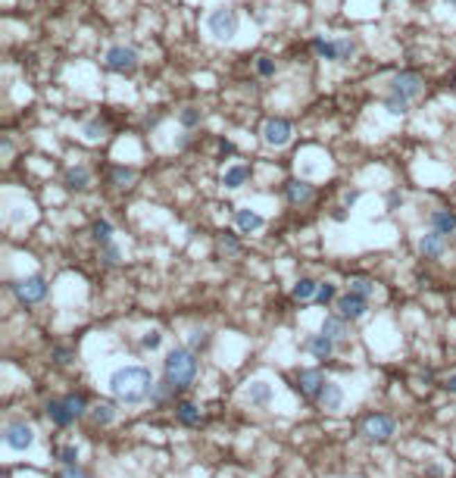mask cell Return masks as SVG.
<instances>
[{"label":"cell","mask_w":456,"mask_h":478,"mask_svg":"<svg viewBox=\"0 0 456 478\" xmlns=\"http://www.w3.org/2000/svg\"><path fill=\"white\" fill-rule=\"evenodd\" d=\"M153 372L147 366H119L110 372L106 388L119 403H144L153 394Z\"/></svg>","instance_id":"1"},{"label":"cell","mask_w":456,"mask_h":478,"mask_svg":"<svg viewBox=\"0 0 456 478\" xmlns=\"http://www.w3.org/2000/svg\"><path fill=\"white\" fill-rule=\"evenodd\" d=\"M197 350H191V347H172V350L166 353V359H162V378H166L169 384H175L178 391L191 388L194 382H197Z\"/></svg>","instance_id":"2"},{"label":"cell","mask_w":456,"mask_h":478,"mask_svg":"<svg viewBox=\"0 0 456 478\" xmlns=\"http://www.w3.org/2000/svg\"><path fill=\"white\" fill-rule=\"evenodd\" d=\"M237 28H241V19H237V10L231 7H216L206 16V32H210V38L216 44H231Z\"/></svg>","instance_id":"3"},{"label":"cell","mask_w":456,"mask_h":478,"mask_svg":"<svg viewBox=\"0 0 456 478\" xmlns=\"http://www.w3.org/2000/svg\"><path fill=\"white\" fill-rule=\"evenodd\" d=\"M106 69L116 72V76H135L137 66H141V53L131 44H112L106 47Z\"/></svg>","instance_id":"4"},{"label":"cell","mask_w":456,"mask_h":478,"mask_svg":"<svg viewBox=\"0 0 456 478\" xmlns=\"http://www.w3.org/2000/svg\"><path fill=\"white\" fill-rule=\"evenodd\" d=\"M362 434H366V441H372V444H387V441L397 434V422L387 413H372L362 419Z\"/></svg>","instance_id":"5"},{"label":"cell","mask_w":456,"mask_h":478,"mask_svg":"<svg viewBox=\"0 0 456 478\" xmlns=\"http://www.w3.org/2000/svg\"><path fill=\"white\" fill-rule=\"evenodd\" d=\"M294 141V126L287 119H281V116H272V119H266V126H262V144L272 147V151H281V147H287Z\"/></svg>","instance_id":"6"},{"label":"cell","mask_w":456,"mask_h":478,"mask_svg":"<svg viewBox=\"0 0 456 478\" xmlns=\"http://www.w3.org/2000/svg\"><path fill=\"white\" fill-rule=\"evenodd\" d=\"M3 444L10 447V450H16V453L28 450V447L35 444V428H31L28 422H22V419L6 422L3 425Z\"/></svg>","instance_id":"7"},{"label":"cell","mask_w":456,"mask_h":478,"mask_svg":"<svg viewBox=\"0 0 456 478\" xmlns=\"http://www.w3.org/2000/svg\"><path fill=\"white\" fill-rule=\"evenodd\" d=\"M10 291L16 294L19 303H41L47 297V282H44V275H28V278L12 282Z\"/></svg>","instance_id":"8"},{"label":"cell","mask_w":456,"mask_h":478,"mask_svg":"<svg viewBox=\"0 0 456 478\" xmlns=\"http://www.w3.org/2000/svg\"><path fill=\"white\" fill-rule=\"evenodd\" d=\"M387 91L406 97V101H416V97L425 91V82H422V76H419V72H400V76L391 78V88H387Z\"/></svg>","instance_id":"9"},{"label":"cell","mask_w":456,"mask_h":478,"mask_svg":"<svg viewBox=\"0 0 456 478\" xmlns=\"http://www.w3.org/2000/svg\"><path fill=\"white\" fill-rule=\"evenodd\" d=\"M335 303H337V313H341V316H347L350 322L362 319V316L369 313V297L353 294V291H347V294H341Z\"/></svg>","instance_id":"10"},{"label":"cell","mask_w":456,"mask_h":478,"mask_svg":"<svg viewBox=\"0 0 456 478\" xmlns=\"http://www.w3.org/2000/svg\"><path fill=\"white\" fill-rule=\"evenodd\" d=\"M325 388V375L319 369H303L297 375V391L303 397H310V400H319V394H322Z\"/></svg>","instance_id":"11"},{"label":"cell","mask_w":456,"mask_h":478,"mask_svg":"<svg viewBox=\"0 0 456 478\" xmlns=\"http://www.w3.org/2000/svg\"><path fill=\"white\" fill-rule=\"evenodd\" d=\"M285 197L291 207H303V203H310L312 197H316V188H312L310 182H303V178H291V182L285 185Z\"/></svg>","instance_id":"12"},{"label":"cell","mask_w":456,"mask_h":478,"mask_svg":"<svg viewBox=\"0 0 456 478\" xmlns=\"http://www.w3.org/2000/svg\"><path fill=\"white\" fill-rule=\"evenodd\" d=\"M419 250L425 253V259H441L444 250H447V234H441V232H434V228H431L428 234H422V238H419Z\"/></svg>","instance_id":"13"},{"label":"cell","mask_w":456,"mask_h":478,"mask_svg":"<svg viewBox=\"0 0 456 478\" xmlns=\"http://www.w3.org/2000/svg\"><path fill=\"white\" fill-rule=\"evenodd\" d=\"M235 225H237V232H244V234H256V232L266 228V219H262L256 210L244 207V210H237L235 213Z\"/></svg>","instance_id":"14"},{"label":"cell","mask_w":456,"mask_h":478,"mask_svg":"<svg viewBox=\"0 0 456 478\" xmlns=\"http://www.w3.org/2000/svg\"><path fill=\"white\" fill-rule=\"evenodd\" d=\"M335 347H337V341H335V338H328L325 332H322V334H312V338L306 341V350H310L316 359H322V363H325V359L335 357Z\"/></svg>","instance_id":"15"},{"label":"cell","mask_w":456,"mask_h":478,"mask_svg":"<svg viewBox=\"0 0 456 478\" xmlns=\"http://www.w3.org/2000/svg\"><path fill=\"white\" fill-rule=\"evenodd\" d=\"M247 182H250V166H244V163H231V166H225V172H222V185H225L228 191L244 188Z\"/></svg>","instance_id":"16"},{"label":"cell","mask_w":456,"mask_h":478,"mask_svg":"<svg viewBox=\"0 0 456 478\" xmlns=\"http://www.w3.org/2000/svg\"><path fill=\"white\" fill-rule=\"evenodd\" d=\"M319 407L322 409H328V413H337V409L344 407V391H341V384L337 382H325V388H322V394H319Z\"/></svg>","instance_id":"17"},{"label":"cell","mask_w":456,"mask_h":478,"mask_svg":"<svg viewBox=\"0 0 456 478\" xmlns=\"http://www.w3.org/2000/svg\"><path fill=\"white\" fill-rule=\"evenodd\" d=\"M322 332L328 334V338H335L337 344H341V341H347L350 338V319L347 316H325V322H322Z\"/></svg>","instance_id":"18"},{"label":"cell","mask_w":456,"mask_h":478,"mask_svg":"<svg viewBox=\"0 0 456 478\" xmlns=\"http://www.w3.org/2000/svg\"><path fill=\"white\" fill-rule=\"evenodd\" d=\"M47 416H50V422L53 425H60V428H69L75 422V416L69 413V407H66V400H47Z\"/></svg>","instance_id":"19"},{"label":"cell","mask_w":456,"mask_h":478,"mask_svg":"<svg viewBox=\"0 0 456 478\" xmlns=\"http://www.w3.org/2000/svg\"><path fill=\"white\" fill-rule=\"evenodd\" d=\"M431 228L441 234H456V213H450V210H434V213L428 216Z\"/></svg>","instance_id":"20"},{"label":"cell","mask_w":456,"mask_h":478,"mask_svg":"<svg viewBox=\"0 0 456 478\" xmlns=\"http://www.w3.org/2000/svg\"><path fill=\"white\" fill-rule=\"evenodd\" d=\"M62 185H66L69 191H87V185H91L87 166H72V169L66 172V178H62Z\"/></svg>","instance_id":"21"},{"label":"cell","mask_w":456,"mask_h":478,"mask_svg":"<svg viewBox=\"0 0 456 478\" xmlns=\"http://www.w3.org/2000/svg\"><path fill=\"white\" fill-rule=\"evenodd\" d=\"M175 416H178V422L181 425H200V422H203V413H200V407L197 403H191V400H181L178 407H175Z\"/></svg>","instance_id":"22"},{"label":"cell","mask_w":456,"mask_h":478,"mask_svg":"<svg viewBox=\"0 0 456 478\" xmlns=\"http://www.w3.org/2000/svg\"><path fill=\"white\" fill-rule=\"evenodd\" d=\"M87 416H91L94 425L106 428V425H112V422H116V407H112V403H94V407L87 409Z\"/></svg>","instance_id":"23"},{"label":"cell","mask_w":456,"mask_h":478,"mask_svg":"<svg viewBox=\"0 0 456 478\" xmlns=\"http://www.w3.org/2000/svg\"><path fill=\"white\" fill-rule=\"evenodd\" d=\"M247 400L253 403V407H269V403H272V384H266V382H250Z\"/></svg>","instance_id":"24"},{"label":"cell","mask_w":456,"mask_h":478,"mask_svg":"<svg viewBox=\"0 0 456 478\" xmlns=\"http://www.w3.org/2000/svg\"><path fill=\"white\" fill-rule=\"evenodd\" d=\"M312 51H316V57L328 60V63H337V38H322V35H316V38H312Z\"/></svg>","instance_id":"25"},{"label":"cell","mask_w":456,"mask_h":478,"mask_svg":"<svg viewBox=\"0 0 456 478\" xmlns=\"http://www.w3.org/2000/svg\"><path fill=\"white\" fill-rule=\"evenodd\" d=\"M409 103H412V101H406V97L394 94V91H387V97H385V110H387L391 116H400V119H403V116H409Z\"/></svg>","instance_id":"26"},{"label":"cell","mask_w":456,"mask_h":478,"mask_svg":"<svg viewBox=\"0 0 456 478\" xmlns=\"http://www.w3.org/2000/svg\"><path fill=\"white\" fill-rule=\"evenodd\" d=\"M294 300H316V294H319V282H312V278H300L297 284H294Z\"/></svg>","instance_id":"27"},{"label":"cell","mask_w":456,"mask_h":478,"mask_svg":"<svg viewBox=\"0 0 456 478\" xmlns=\"http://www.w3.org/2000/svg\"><path fill=\"white\" fill-rule=\"evenodd\" d=\"M81 138L87 141V144H100V141L106 138V126L100 119H91V122H85L81 126Z\"/></svg>","instance_id":"28"},{"label":"cell","mask_w":456,"mask_h":478,"mask_svg":"<svg viewBox=\"0 0 456 478\" xmlns=\"http://www.w3.org/2000/svg\"><path fill=\"white\" fill-rule=\"evenodd\" d=\"M110 182H112V188H131V185H135V169H131V166H112Z\"/></svg>","instance_id":"29"},{"label":"cell","mask_w":456,"mask_h":478,"mask_svg":"<svg viewBox=\"0 0 456 478\" xmlns=\"http://www.w3.org/2000/svg\"><path fill=\"white\" fill-rule=\"evenodd\" d=\"M112 232H116V228H112V222H106V219H97L91 225V238L97 241V244H110L112 241Z\"/></svg>","instance_id":"30"},{"label":"cell","mask_w":456,"mask_h":478,"mask_svg":"<svg viewBox=\"0 0 456 478\" xmlns=\"http://www.w3.org/2000/svg\"><path fill=\"white\" fill-rule=\"evenodd\" d=\"M356 57V41L347 35H337V63H350Z\"/></svg>","instance_id":"31"},{"label":"cell","mask_w":456,"mask_h":478,"mask_svg":"<svg viewBox=\"0 0 456 478\" xmlns=\"http://www.w3.org/2000/svg\"><path fill=\"white\" fill-rule=\"evenodd\" d=\"M62 400H66L69 413H72L75 419H81V416L87 413V400H85V394H66V397H62Z\"/></svg>","instance_id":"32"},{"label":"cell","mask_w":456,"mask_h":478,"mask_svg":"<svg viewBox=\"0 0 456 478\" xmlns=\"http://www.w3.org/2000/svg\"><path fill=\"white\" fill-rule=\"evenodd\" d=\"M175 391H178V388H175V384H169L166 378H162V382H156V384H153V394H150V403H166L169 397L175 394Z\"/></svg>","instance_id":"33"},{"label":"cell","mask_w":456,"mask_h":478,"mask_svg":"<svg viewBox=\"0 0 456 478\" xmlns=\"http://www.w3.org/2000/svg\"><path fill=\"white\" fill-rule=\"evenodd\" d=\"M100 259H103V266H119L122 263V250H119V244H100Z\"/></svg>","instance_id":"34"},{"label":"cell","mask_w":456,"mask_h":478,"mask_svg":"<svg viewBox=\"0 0 456 478\" xmlns=\"http://www.w3.org/2000/svg\"><path fill=\"white\" fill-rule=\"evenodd\" d=\"M187 347H191V350H203V347H210V332H206V328H191V334H187Z\"/></svg>","instance_id":"35"},{"label":"cell","mask_w":456,"mask_h":478,"mask_svg":"<svg viewBox=\"0 0 456 478\" xmlns=\"http://www.w3.org/2000/svg\"><path fill=\"white\" fill-rule=\"evenodd\" d=\"M347 291H353V294H362V297H372L375 294V282H369V278H350Z\"/></svg>","instance_id":"36"},{"label":"cell","mask_w":456,"mask_h":478,"mask_svg":"<svg viewBox=\"0 0 456 478\" xmlns=\"http://www.w3.org/2000/svg\"><path fill=\"white\" fill-rule=\"evenodd\" d=\"M200 119H203V113H200L197 107H185V110L178 113V122H181L185 128H197V126H200Z\"/></svg>","instance_id":"37"},{"label":"cell","mask_w":456,"mask_h":478,"mask_svg":"<svg viewBox=\"0 0 456 478\" xmlns=\"http://www.w3.org/2000/svg\"><path fill=\"white\" fill-rule=\"evenodd\" d=\"M331 300H337V288L331 282H319V294H316V303H322V307H328Z\"/></svg>","instance_id":"38"},{"label":"cell","mask_w":456,"mask_h":478,"mask_svg":"<svg viewBox=\"0 0 456 478\" xmlns=\"http://www.w3.org/2000/svg\"><path fill=\"white\" fill-rule=\"evenodd\" d=\"M160 344H162V332H160V328H150V332L141 334V347H144V350H160Z\"/></svg>","instance_id":"39"},{"label":"cell","mask_w":456,"mask_h":478,"mask_svg":"<svg viewBox=\"0 0 456 478\" xmlns=\"http://www.w3.org/2000/svg\"><path fill=\"white\" fill-rule=\"evenodd\" d=\"M56 459H60L62 466H72V463H78V447L75 444H66V447H56Z\"/></svg>","instance_id":"40"},{"label":"cell","mask_w":456,"mask_h":478,"mask_svg":"<svg viewBox=\"0 0 456 478\" xmlns=\"http://www.w3.org/2000/svg\"><path fill=\"white\" fill-rule=\"evenodd\" d=\"M256 72H260L262 78H272L275 72H278V66H275L272 57H260V60H256Z\"/></svg>","instance_id":"41"},{"label":"cell","mask_w":456,"mask_h":478,"mask_svg":"<svg viewBox=\"0 0 456 478\" xmlns=\"http://www.w3.org/2000/svg\"><path fill=\"white\" fill-rule=\"evenodd\" d=\"M60 478H91V475H87V472L81 469L78 463H72V466H62V469H60Z\"/></svg>","instance_id":"42"},{"label":"cell","mask_w":456,"mask_h":478,"mask_svg":"<svg viewBox=\"0 0 456 478\" xmlns=\"http://www.w3.org/2000/svg\"><path fill=\"white\" fill-rule=\"evenodd\" d=\"M53 359H56V366H69L75 359V353L69 350V347H53Z\"/></svg>","instance_id":"43"},{"label":"cell","mask_w":456,"mask_h":478,"mask_svg":"<svg viewBox=\"0 0 456 478\" xmlns=\"http://www.w3.org/2000/svg\"><path fill=\"white\" fill-rule=\"evenodd\" d=\"M222 250L225 253H241V241L231 238V234H225V238H222Z\"/></svg>","instance_id":"44"},{"label":"cell","mask_w":456,"mask_h":478,"mask_svg":"<svg viewBox=\"0 0 456 478\" xmlns=\"http://www.w3.org/2000/svg\"><path fill=\"white\" fill-rule=\"evenodd\" d=\"M441 388H444V391H447V394H450V397H456V372H450V375H444Z\"/></svg>","instance_id":"45"},{"label":"cell","mask_w":456,"mask_h":478,"mask_svg":"<svg viewBox=\"0 0 456 478\" xmlns=\"http://www.w3.org/2000/svg\"><path fill=\"white\" fill-rule=\"evenodd\" d=\"M400 207H403V194L391 191V194H387V210H400Z\"/></svg>","instance_id":"46"},{"label":"cell","mask_w":456,"mask_h":478,"mask_svg":"<svg viewBox=\"0 0 456 478\" xmlns=\"http://www.w3.org/2000/svg\"><path fill=\"white\" fill-rule=\"evenodd\" d=\"M356 200H360V191H347V194H344V203H347V207H356Z\"/></svg>","instance_id":"47"},{"label":"cell","mask_w":456,"mask_h":478,"mask_svg":"<svg viewBox=\"0 0 456 478\" xmlns=\"http://www.w3.org/2000/svg\"><path fill=\"white\" fill-rule=\"evenodd\" d=\"M219 153H222V157H231V153H235V144H231V141H222V144H219Z\"/></svg>","instance_id":"48"},{"label":"cell","mask_w":456,"mask_h":478,"mask_svg":"<svg viewBox=\"0 0 456 478\" xmlns=\"http://www.w3.org/2000/svg\"><path fill=\"white\" fill-rule=\"evenodd\" d=\"M0 147H3V157L10 160V157H12V141H10V138H3V141H0Z\"/></svg>","instance_id":"49"},{"label":"cell","mask_w":456,"mask_h":478,"mask_svg":"<svg viewBox=\"0 0 456 478\" xmlns=\"http://www.w3.org/2000/svg\"><path fill=\"white\" fill-rule=\"evenodd\" d=\"M444 3H447V7H456V0H444Z\"/></svg>","instance_id":"50"},{"label":"cell","mask_w":456,"mask_h":478,"mask_svg":"<svg viewBox=\"0 0 456 478\" xmlns=\"http://www.w3.org/2000/svg\"><path fill=\"white\" fill-rule=\"evenodd\" d=\"M453 244H456V238H453Z\"/></svg>","instance_id":"51"}]
</instances>
